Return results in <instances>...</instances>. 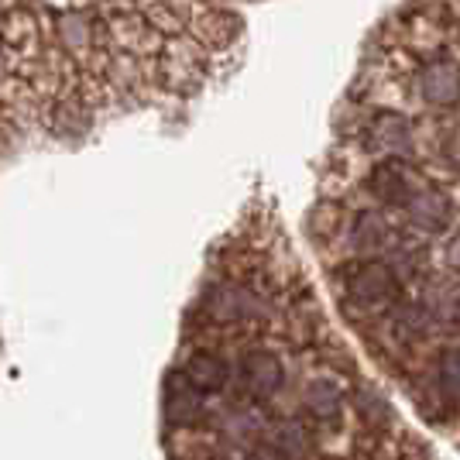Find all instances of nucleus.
Instances as JSON below:
<instances>
[{
  "label": "nucleus",
  "mask_w": 460,
  "mask_h": 460,
  "mask_svg": "<svg viewBox=\"0 0 460 460\" xmlns=\"http://www.w3.org/2000/svg\"><path fill=\"white\" fill-rule=\"evenodd\" d=\"M341 286H344V299L358 309H385L399 303V296H402L399 271L378 258L350 261L341 275Z\"/></svg>",
  "instance_id": "nucleus-1"
},
{
  "label": "nucleus",
  "mask_w": 460,
  "mask_h": 460,
  "mask_svg": "<svg viewBox=\"0 0 460 460\" xmlns=\"http://www.w3.org/2000/svg\"><path fill=\"white\" fill-rule=\"evenodd\" d=\"M52 31L62 52L73 56H86L96 49V35H100V21H96L93 7L86 0H58L52 4Z\"/></svg>",
  "instance_id": "nucleus-2"
},
{
  "label": "nucleus",
  "mask_w": 460,
  "mask_h": 460,
  "mask_svg": "<svg viewBox=\"0 0 460 460\" xmlns=\"http://www.w3.org/2000/svg\"><path fill=\"white\" fill-rule=\"evenodd\" d=\"M416 93L426 107H457L460 103V62L447 56L426 58L416 73Z\"/></svg>",
  "instance_id": "nucleus-3"
},
{
  "label": "nucleus",
  "mask_w": 460,
  "mask_h": 460,
  "mask_svg": "<svg viewBox=\"0 0 460 460\" xmlns=\"http://www.w3.org/2000/svg\"><path fill=\"white\" fill-rule=\"evenodd\" d=\"M192 388L207 392V395H220L227 392L230 378H234V358H227L217 347H192L182 358V365L175 367Z\"/></svg>",
  "instance_id": "nucleus-4"
},
{
  "label": "nucleus",
  "mask_w": 460,
  "mask_h": 460,
  "mask_svg": "<svg viewBox=\"0 0 460 460\" xmlns=\"http://www.w3.org/2000/svg\"><path fill=\"white\" fill-rule=\"evenodd\" d=\"M367 192L385 203V207H402L420 192V182H416V175L405 169V162L399 158H382L371 172H367Z\"/></svg>",
  "instance_id": "nucleus-5"
},
{
  "label": "nucleus",
  "mask_w": 460,
  "mask_h": 460,
  "mask_svg": "<svg viewBox=\"0 0 460 460\" xmlns=\"http://www.w3.org/2000/svg\"><path fill=\"white\" fill-rule=\"evenodd\" d=\"M405 213L409 220L416 224L426 234H440V230L450 227L454 220V203L443 190H433V186H420V192L405 203Z\"/></svg>",
  "instance_id": "nucleus-6"
},
{
  "label": "nucleus",
  "mask_w": 460,
  "mask_h": 460,
  "mask_svg": "<svg viewBox=\"0 0 460 460\" xmlns=\"http://www.w3.org/2000/svg\"><path fill=\"white\" fill-rule=\"evenodd\" d=\"M207 309L224 323H244V320H258L265 313V303L244 286H220Z\"/></svg>",
  "instance_id": "nucleus-7"
},
{
  "label": "nucleus",
  "mask_w": 460,
  "mask_h": 460,
  "mask_svg": "<svg viewBox=\"0 0 460 460\" xmlns=\"http://www.w3.org/2000/svg\"><path fill=\"white\" fill-rule=\"evenodd\" d=\"M367 137L382 148V152H405L412 145V124L405 114H395V111H382V114L371 117L367 124Z\"/></svg>",
  "instance_id": "nucleus-8"
},
{
  "label": "nucleus",
  "mask_w": 460,
  "mask_h": 460,
  "mask_svg": "<svg viewBox=\"0 0 460 460\" xmlns=\"http://www.w3.org/2000/svg\"><path fill=\"white\" fill-rule=\"evenodd\" d=\"M443 258H447V265H450V269H454L460 275V234L454 237V241H450V244H447Z\"/></svg>",
  "instance_id": "nucleus-9"
},
{
  "label": "nucleus",
  "mask_w": 460,
  "mask_h": 460,
  "mask_svg": "<svg viewBox=\"0 0 460 460\" xmlns=\"http://www.w3.org/2000/svg\"><path fill=\"white\" fill-rule=\"evenodd\" d=\"M454 320H457V326H460V306H457V313H454Z\"/></svg>",
  "instance_id": "nucleus-10"
}]
</instances>
